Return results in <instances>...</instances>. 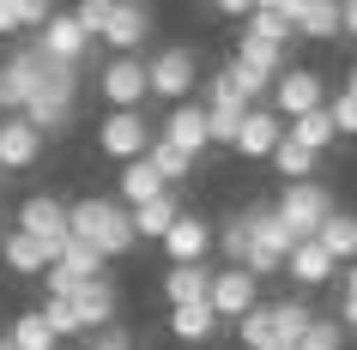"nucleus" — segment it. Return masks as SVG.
I'll use <instances>...</instances> for the list:
<instances>
[{
    "label": "nucleus",
    "mask_w": 357,
    "mask_h": 350,
    "mask_svg": "<svg viewBox=\"0 0 357 350\" xmlns=\"http://www.w3.org/2000/svg\"><path fill=\"white\" fill-rule=\"evenodd\" d=\"M266 320H273V338H291L297 344L303 332H309V320H315V308L303 296H284V302H266Z\"/></svg>",
    "instance_id": "c85d7f7f"
},
{
    "label": "nucleus",
    "mask_w": 357,
    "mask_h": 350,
    "mask_svg": "<svg viewBox=\"0 0 357 350\" xmlns=\"http://www.w3.org/2000/svg\"><path fill=\"white\" fill-rule=\"evenodd\" d=\"M0 260H6V272H13V278H43L49 266H55V254H49L43 241L19 236V230H0Z\"/></svg>",
    "instance_id": "aec40b11"
},
{
    "label": "nucleus",
    "mask_w": 357,
    "mask_h": 350,
    "mask_svg": "<svg viewBox=\"0 0 357 350\" xmlns=\"http://www.w3.org/2000/svg\"><path fill=\"white\" fill-rule=\"evenodd\" d=\"M43 73H37V55L31 49H13L0 61V115H24V103L37 97Z\"/></svg>",
    "instance_id": "4468645a"
},
{
    "label": "nucleus",
    "mask_w": 357,
    "mask_h": 350,
    "mask_svg": "<svg viewBox=\"0 0 357 350\" xmlns=\"http://www.w3.org/2000/svg\"><path fill=\"white\" fill-rule=\"evenodd\" d=\"M315 241L333 254V266H351L357 260V212H333V218L315 230Z\"/></svg>",
    "instance_id": "cd10ccee"
},
{
    "label": "nucleus",
    "mask_w": 357,
    "mask_h": 350,
    "mask_svg": "<svg viewBox=\"0 0 357 350\" xmlns=\"http://www.w3.org/2000/svg\"><path fill=\"white\" fill-rule=\"evenodd\" d=\"M146 79H151V97L158 103H194V91H200V55L194 49H182V42H169V49H158V55L146 61Z\"/></svg>",
    "instance_id": "7ed1b4c3"
},
{
    "label": "nucleus",
    "mask_w": 357,
    "mask_h": 350,
    "mask_svg": "<svg viewBox=\"0 0 357 350\" xmlns=\"http://www.w3.org/2000/svg\"><path fill=\"white\" fill-rule=\"evenodd\" d=\"M297 350H345V326H339L333 314H315L309 332L297 338Z\"/></svg>",
    "instance_id": "c9c22d12"
},
{
    "label": "nucleus",
    "mask_w": 357,
    "mask_h": 350,
    "mask_svg": "<svg viewBox=\"0 0 357 350\" xmlns=\"http://www.w3.org/2000/svg\"><path fill=\"white\" fill-rule=\"evenodd\" d=\"M284 278H291V284H303V290H321L327 278H339V266H333V254L309 236V241H297V248L284 254Z\"/></svg>",
    "instance_id": "6ab92c4d"
},
{
    "label": "nucleus",
    "mask_w": 357,
    "mask_h": 350,
    "mask_svg": "<svg viewBox=\"0 0 357 350\" xmlns=\"http://www.w3.org/2000/svg\"><path fill=\"white\" fill-rule=\"evenodd\" d=\"M248 230H255V241H248L243 272L255 278V284H261V278H273V272H284V254L297 248V236L273 218V205H248Z\"/></svg>",
    "instance_id": "20e7f679"
},
{
    "label": "nucleus",
    "mask_w": 357,
    "mask_h": 350,
    "mask_svg": "<svg viewBox=\"0 0 357 350\" xmlns=\"http://www.w3.org/2000/svg\"><path fill=\"white\" fill-rule=\"evenodd\" d=\"M266 164L279 169L284 182H315V164H321V157H309L303 145H291V139H279V151H273Z\"/></svg>",
    "instance_id": "72a5a7b5"
},
{
    "label": "nucleus",
    "mask_w": 357,
    "mask_h": 350,
    "mask_svg": "<svg viewBox=\"0 0 357 350\" xmlns=\"http://www.w3.org/2000/svg\"><path fill=\"white\" fill-rule=\"evenodd\" d=\"M73 302V314H79V332H109L115 326V314H121V290H115V278L103 272V278H91L79 296H67Z\"/></svg>",
    "instance_id": "2eb2a0df"
},
{
    "label": "nucleus",
    "mask_w": 357,
    "mask_h": 350,
    "mask_svg": "<svg viewBox=\"0 0 357 350\" xmlns=\"http://www.w3.org/2000/svg\"><path fill=\"white\" fill-rule=\"evenodd\" d=\"M212 241H218V230H212V223L200 218V212H182V218L169 223V236L158 241V248H164V260H169V266H206Z\"/></svg>",
    "instance_id": "9b49d317"
},
{
    "label": "nucleus",
    "mask_w": 357,
    "mask_h": 350,
    "mask_svg": "<svg viewBox=\"0 0 357 350\" xmlns=\"http://www.w3.org/2000/svg\"><path fill=\"white\" fill-rule=\"evenodd\" d=\"M158 139L200 164V157H206V103H176V109L158 121Z\"/></svg>",
    "instance_id": "ddd939ff"
},
{
    "label": "nucleus",
    "mask_w": 357,
    "mask_h": 350,
    "mask_svg": "<svg viewBox=\"0 0 357 350\" xmlns=\"http://www.w3.org/2000/svg\"><path fill=\"white\" fill-rule=\"evenodd\" d=\"M243 103H212L206 109V145H236V127H243Z\"/></svg>",
    "instance_id": "f704fd0d"
},
{
    "label": "nucleus",
    "mask_w": 357,
    "mask_h": 350,
    "mask_svg": "<svg viewBox=\"0 0 357 350\" xmlns=\"http://www.w3.org/2000/svg\"><path fill=\"white\" fill-rule=\"evenodd\" d=\"M151 31H158V13H151L146 0H115V13H109V31H103V49L109 55H139L151 42Z\"/></svg>",
    "instance_id": "1a4fd4ad"
},
{
    "label": "nucleus",
    "mask_w": 357,
    "mask_h": 350,
    "mask_svg": "<svg viewBox=\"0 0 357 350\" xmlns=\"http://www.w3.org/2000/svg\"><path fill=\"white\" fill-rule=\"evenodd\" d=\"M279 139H284V121L261 103V109H248V115H243V127H236V145H230V151H236V157H255V164H266V157L279 151Z\"/></svg>",
    "instance_id": "f3484780"
},
{
    "label": "nucleus",
    "mask_w": 357,
    "mask_h": 350,
    "mask_svg": "<svg viewBox=\"0 0 357 350\" xmlns=\"http://www.w3.org/2000/svg\"><path fill=\"white\" fill-rule=\"evenodd\" d=\"M284 139H291V145H303L309 157H321V151H333V145H339V133H333V121H327V109L284 121Z\"/></svg>",
    "instance_id": "a878e982"
},
{
    "label": "nucleus",
    "mask_w": 357,
    "mask_h": 350,
    "mask_svg": "<svg viewBox=\"0 0 357 350\" xmlns=\"http://www.w3.org/2000/svg\"><path fill=\"white\" fill-rule=\"evenodd\" d=\"M109 13H115V0H79L73 6V19H79V31H85V37H103V31H109Z\"/></svg>",
    "instance_id": "4c0bfd02"
},
{
    "label": "nucleus",
    "mask_w": 357,
    "mask_h": 350,
    "mask_svg": "<svg viewBox=\"0 0 357 350\" xmlns=\"http://www.w3.org/2000/svg\"><path fill=\"white\" fill-rule=\"evenodd\" d=\"M206 308L218 320H243L248 308H261V284L243 272V266H218L212 272V290H206Z\"/></svg>",
    "instance_id": "f8f14e48"
},
{
    "label": "nucleus",
    "mask_w": 357,
    "mask_h": 350,
    "mask_svg": "<svg viewBox=\"0 0 357 350\" xmlns=\"http://www.w3.org/2000/svg\"><path fill=\"white\" fill-rule=\"evenodd\" d=\"M333 212H339V205H333V187H327V182H284L279 200H273V218H279L297 241H309Z\"/></svg>",
    "instance_id": "f03ea898"
},
{
    "label": "nucleus",
    "mask_w": 357,
    "mask_h": 350,
    "mask_svg": "<svg viewBox=\"0 0 357 350\" xmlns=\"http://www.w3.org/2000/svg\"><path fill=\"white\" fill-rule=\"evenodd\" d=\"M158 290H164V302H169V308L206 302V290H212V266H169V272L158 278Z\"/></svg>",
    "instance_id": "5701e85b"
},
{
    "label": "nucleus",
    "mask_w": 357,
    "mask_h": 350,
    "mask_svg": "<svg viewBox=\"0 0 357 350\" xmlns=\"http://www.w3.org/2000/svg\"><path fill=\"white\" fill-rule=\"evenodd\" d=\"M158 193H164V182H158V169L146 164V157H139V164H121V175H115V200L128 205H146V200H158Z\"/></svg>",
    "instance_id": "bb28decb"
},
{
    "label": "nucleus",
    "mask_w": 357,
    "mask_h": 350,
    "mask_svg": "<svg viewBox=\"0 0 357 350\" xmlns=\"http://www.w3.org/2000/svg\"><path fill=\"white\" fill-rule=\"evenodd\" d=\"M327 121H333L339 139H357V97L333 91V97H327Z\"/></svg>",
    "instance_id": "58836bf2"
},
{
    "label": "nucleus",
    "mask_w": 357,
    "mask_h": 350,
    "mask_svg": "<svg viewBox=\"0 0 357 350\" xmlns=\"http://www.w3.org/2000/svg\"><path fill=\"white\" fill-rule=\"evenodd\" d=\"M236 338H243L248 350H261L266 338H273V320H266V302H261V308H248L243 320H236Z\"/></svg>",
    "instance_id": "79ce46f5"
},
{
    "label": "nucleus",
    "mask_w": 357,
    "mask_h": 350,
    "mask_svg": "<svg viewBox=\"0 0 357 350\" xmlns=\"http://www.w3.org/2000/svg\"><path fill=\"white\" fill-rule=\"evenodd\" d=\"M55 6L43 0H0V37H19V31H43Z\"/></svg>",
    "instance_id": "7c9ffc66"
},
{
    "label": "nucleus",
    "mask_w": 357,
    "mask_h": 350,
    "mask_svg": "<svg viewBox=\"0 0 357 350\" xmlns=\"http://www.w3.org/2000/svg\"><path fill=\"white\" fill-rule=\"evenodd\" d=\"M176 218H182V200H176V187H164L158 200L133 205V241H164Z\"/></svg>",
    "instance_id": "4be33fe9"
},
{
    "label": "nucleus",
    "mask_w": 357,
    "mask_h": 350,
    "mask_svg": "<svg viewBox=\"0 0 357 350\" xmlns=\"http://www.w3.org/2000/svg\"><path fill=\"white\" fill-rule=\"evenodd\" d=\"M261 350H297V344H291V338H266Z\"/></svg>",
    "instance_id": "de8ad7c7"
},
{
    "label": "nucleus",
    "mask_w": 357,
    "mask_h": 350,
    "mask_svg": "<svg viewBox=\"0 0 357 350\" xmlns=\"http://www.w3.org/2000/svg\"><path fill=\"white\" fill-rule=\"evenodd\" d=\"M243 37H261V42H273V49H291V42H297V19H291V0H255V6H248Z\"/></svg>",
    "instance_id": "a211bd4d"
},
{
    "label": "nucleus",
    "mask_w": 357,
    "mask_h": 350,
    "mask_svg": "<svg viewBox=\"0 0 357 350\" xmlns=\"http://www.w3.org/2000/svg\"><path fill=\"white\" fill-rule=\"evenodd\" d=\"M339 284H345V296H339V314H333V320L345 332H357V260H351V266H339Z\"/></svg>",
    "instance_id": "a19ab883"
},
{
    "label": "nucleus",
    "mask_w": 357,
    "mask_h": 350,
    "mask_svg": "<svg viewBox=\"0 0 357 350\" xmlns=\"http://www.w3.org/2000/svg\"><path fill=\"white\" fill-rule=\"evenodd\" d=\"M0 350H19V344H13V338H6V332H0Z\"/></svg>",
    "instance_id": "09e8293b"
},
{
    "label": "nucleus",
    "mask_w": 357,
    "mask_h": 350,
    "mask_svg": "<svg viewBox=\"0 0 357 350\" xmlns=\"http://www.w3.org/2000/svg\"><path fill=\"white\" fill-rule=\"evenodd\" d=\"M146 164L158 169V182H164V187H176V182H188V175H194V157H182V151H176V145H164V139H151Z\"/></svg>",
    "instance_id": "473e14b6"
},
{
    "label": "nucleus",
    "mask_w": 357,
    "mask_h": 350,
    "mask_svg": "<svg viewBox=\"0 0 357 350\" xmlns=\"http://www.w3.org/2000/svg\"><path fill=\"white\" fill-rule=\"evenodd\" d=\"M43 61H61V67H85L91 61V37L79 31L73 13H49V24L37 31V42H31Z\"/></svg>",
    "instance_id": "9d476101"
},
{
    "label": "nucleus",
    "mask_w": 357,
    "mask_h": 350,
    "mask_svg": "<svg viewBox=\"0 0 357 350\" xmlns=\"http://www.w3.org/2000/svg\"><path fill=\"white\" fill-rule=\"evenodd\" d=\"M0 182H6V169H0Z\"/></svg>",
    "instance_id": "8fccbe9b"
},
{
    "label": "nucleus",
    "mask_w": 357,
    "mask_h": 350,
    "mask_svg": "<svg viewBox=\"0 0 357 350\" xmlns=\"http://www.w3.org/2000/svg\"><path fill=\"white\" fill-rule=\"evenodd\" d=\"M43 320H49V332H55V338H79V314H73V302H67V296H43Z\"/></svg>",
    "instance_id": "e433bc0d"
},
{
    "label": "nucleus",
    "mask_w": 357,
    "mask_h": 350,
    "mask_svg": "<svg viewBox=\"0 0 357 350\" xmlns=\"http://www.w3.org/2000/svg\"><path fill=\"white\" fill-rule=\"evenodd\" d=\"M248 241H255V230H248V212H236V218H225L218 223V254H225V266H243L248 260Z\"/></svg>",
    "instance_id": "2f4dec72"
},
{
    "label": "nucleus",
    "mask_w": 357,
    "mask_h": 350,
    "mask_svg": "<svg viewBox=\"0 0 357 350\" xmlns=\"http://www.w3.org/2000/svg\"><path fill=\"white\" fill-rule=\"evenodd\" d=\"M206 13H212V19H243L248 24V0H212Z\"/></svg>",
    "instance_id": "c03bdc74"
},
{
    "label": "nucleus",
    "mask_w": 357,
    "mask_h": 350,
    "mask_svg": "<svg viewBox=\"0 0 357 350\" xmlns=\"http://www.w3.org/2000/svg\"><path fill=\"white\" fill-rule=\"evenodd\" d=\"M230 61H236V67H248V73H261L266 85H279V73L291 67V49H273V42L243 37V31H236V49H230Z\"/></svg>",
    "instance_id": "412c9836"
},
{
    "label": "nucleus",
    "mask_w": 357,
    "mask_h": 350,
    "mask_svg": "<svg viewBox=\"0 0 357 350\" xmlns=\"http://www.w3.org/2000/svg\"><path fill=\"white\" fill-rule=\"evenodd\" d=\"M266 109L279 115V121H297V115L327 109V79H321L315 67H284L279 85H273V97H266Z\"/></svg>",
    "instance_id": "0eeeda50"
},
{
    "label": "nucleus",
    "mask_w": 357,
    "mask_h": 350,
    "mask_svg": "<svg viewBox=\"0 0 357 350\" xmlns=\"http://www.w3.org/2000/svg\"><path fill=\"white\" fill-rule=\"evenodd\" d=\"M85 350H133V338H128L121 326H109V332H97V338H91Z\"/></svg>",
    "instance_id": "37998d69"
},
{
    "label": "nucleus",
    "mask_w": 357,
    "mask_h": 350,
    "mask_svg": "<svg viewBox=\"0 0 357 350\" xmlns=\"http://www.w3.org/2000/svg\"><path fill=\"white\" fill-rule=\"evenodd\" d=\"M218 314L206 308V302H188V308H169V338L176 344H206V338H218Z\"/></svg>",
    "instance_id": "393cba45"
},
{
    "label": "nucleus",
    "mask_w": 357,
    "mask_h": 350,
    "mask_svg": "<svg viewBox=\"0 0 357 350\" xmlns=\"http://www.w3.org/2000/svg\"><path fill=\"white\" fill-rule=\"evenodd\" d=\"M339 91H345V97H357V61L345 67V85H339Z\"/></svg>",
    "instance_id": "49530a36"
},
{
    "label": "nucleus",
    "mask_w": 357,
    "mask_h": 350,
    "mask_svg": "<svg viewBox=\"0 0 357 350\" xmlns=\"http://www.w3.org/2000/svg\"><path fill=\"white\" fill-rule=\"evenodd\" d=\"M85 284H91V278H79L73 266H67V260H55V266L43 272V290H49V296H79Z\"/></svg>",
    "instance_id": "ea45409f"
},
{
    "label": "nucleus",
    "mask_w": 357,
    "mask_h": 350,
    "mask_svg": "<svg viewBox=\"0 0 357 350\" xmlns=\"http://www.w3.org/2000/svg\"><path fill=\"white\" fill-rule=\"evenodd\" d=\"M6 338H13L19 350H61V338L49 332V320H43L37 308H19V314H13V326H6Z\"/></svg>",
    "instance_id": "c756f323"
},
{
    "label": "nucleus",
    "mask_w": 357,
    "mask_h": 350,
    "mask_svg": "<svg viewBox=\"0 0 357 350\" xmlns=\"http://www.w3.org/2000/svg\"><path fill=\"white\" fill-rule=\"evenodd\" d=\"M67 236L97 248L103 260L133 254V212L121 200H103V193H85V200L67 205Z\"/></svg>",
    "instance_id": "f257e3e1"
},
{
    "label": "nucleus",
    "mask_w": 357,
    "mask_h": 350,
    "mask_svg": "<svg viewBox=\"0 0 357 350\" xmlns=\"http://www.w3.org/2000/svg\"><path fill=\"white\" fill-rule=\"evenodd\" d=\"M43 139L24 115H0V169L6 175H19V169H37V157H43Z\"/></svg>",
    "instance_id": "dca6fc26"
},
{
    "label": "nucleus",
    "mask_w": 357,
    "mask_h": 350,
    "mask_svg": "<svg viewBox=\"0 0 357 350\" xmlns=\"http://www.w3.org/2000/svg\"><path fill=\"white\" fill-rule=\"evenodd\" d=\"M13 230L31 241H43L49 254H67V200H55V193H31V200H19V218H13Z\"/></svg>",
    "instance_id": "423d86ee"
},
{
    "label": "nucleus",
    "mask_w": 357,
    "mask_h": 350,
    "mask_svg": "<svg viewBox=\"0 0 357 350\" xmlns=\"http://www.w3.org/2000/svg\"><path fill=\"white\" fill-rule=\"evenodd\" d=\"M339 37L357 42V0H339Z\"/></svg>",
    "instance_id": "a18cd8bd"
},
{
    "label": "nucleus",
    "mask_w": 357,
    "mask_h": 350,
    "mask_svg": "<svg viewBox=\"0 0 357 350\" xmlns=\"http://www.w3.org/2000/svg\"><path fill=\"white\" fill-rule=\"evenodd\" d=\"M297 37L309 42H339V0H291Z\"/></svg>",
    "instance_id": "b1692460"
},
{
    "label": "nucleus",
    "mask_w": 357,
    "mask_h": 350,
    "mask_svg": "<svg viewBox=\"0 0 357 350\" xmlns=\"http://www.w3.org/2000/svg\"><path fill=\"white\" fill-rule=\"evenodd\" d=\"M158 139V121L146 109H109L103 115V127H97V151L115 157V164H139Z\"/></svg>",
    "instance_id": "39448f33"
},
{
    "label": "nucleus",
    "mask_w": 357,
    "mask_h": 350,
    "mask_svg": "<svg viewBox=\"0 0 357 350\" xmlns=\"http://www.w3.org/2000/svg\"><path fill=\"white\" fill-rule=\"evenodd\" d=\"M97 97H103L109 109H146V97H151L146 61L139 55H109L103 73H97Z\"/></svg>",
    "instance_id": "6e6552de"
}]
</instances>
